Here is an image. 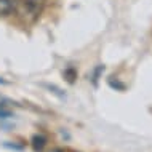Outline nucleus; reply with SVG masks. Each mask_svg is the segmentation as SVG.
<instances>
[{
  "instance_id": "9d476101",
  "label": "nucleus",
  "mask_w": 152,
  "mask_h": 152,
  "mask_svg": "<svg viewBox=\"0 0 152 152\" xmlns=\"http://www.w3.org/2000/svg\"><path fill=\"white\" fill-rule=\"evenodd\" d=\"M50 152H64L63 149H59V147H56V149H51Z\"/></svg>"
},
{
  "instance_id": "f03ea898",
  "label": "nucleus",
  "mask_w": 152,
  "mask_h": 152,
  "mask_svg": "<svg viewBox=\"0 0 152 152\" xmlns=\"http://www.w3.org/2000/svg\"><path fill=\"white\" fill-rule=\"evenodd\" d=\"M18 0H0V16H8L15 13Z\"/></svg>"
},
{
  "instance_id": "423d86ee",
  "label": "nucleus",
  "mask_w": 152,
  "mask_h": 152,
  "mask_svg": "<svg viewBox=\"0 0 152 152\" xmlns=\"http://www.w3.org/2000/svg\"><path fill=\"white\" fill-rule=\"evenodd\" d=\"M3 147L11 151H24V144H15V142H3Z\"/></svg>"
},
{
  "instance_id": "39448f33",
  "label": "nucleus",
  "mask_w": 152,
  "mask_h": 152,
  "mask_svg": "<svg viewBox=\"0 0 152 152\" xmlns=\"http://www.w3.org/2000/svg\"><path fill=\"white\" fill-rule=\"evenodd\" d=\"M102 72H104V66H98V67L93 71L91 80H93V83H94V85H98V79H99V75H101Z\"/></svg>"
},
{
  "instance_id": "0eeeda50",
  "label": "nucleus",
  "mask_w": 152,
  "mask_h": 152,
  "mask_svg": "<svg viewBox=\"0 0 152 152\" xmlns=\"http://www.w3.org/2000/svg\"><path fill=\"white\" fill-rule=\"evenodd\" d=\"M109 85H110V87H112V88H115V90H120V91H123V90H125V85H123V83H120V82H114V79H112V77H110V79H109Z\"/></svg>"
},
{
  "instance_id": "f257e3e1",
  "label": "nucleus",
  "mask_w": 152,
  "mask_h": 152,
  "mask_svg": "<svg viewBox=\"0 0 152 152\" xmlns=\"http://www.w3.org/2000/svg\"><path fill=\"white\" fill-rule=\"evenodd\" d=\"M45 2L47 0H18L15 13L23 19L24 23L31 24L35 23L40 18V15L43 13Z\"/></svg>"
},
{
  "instance_id": "9b49d317",
  "label": "nucleus",
  "mask_w": 152,
  "mask_h": 152,
  "mask_svg": "<svg viewBox=\"0 0 152 152\" xmlns=\"http://www.w3.org/2000/svg\"><path fill=\"white\" fill-rule=\"evenodd\" d=\"M0 83H2V85H7V83H8V82H7V80H3V79H2V77H0Z\"/></svg>"
},
{
  "instance_id": "20e7f679",
  "label": "nucleus",
  "mask_w": 152,
  "mask_h": 152,
  "mask_svg": "<svg viewBox=\"0 0 152 152\" xmlns=\"http://www.w3.org/2000/svg\"><path fill=\"white\" fill-rule=\"evenodd\" d=\"M64 79L67 80V83H74V82H75V79H77V71L74 67H67L64 71Z\"/></svg>"
},
{
  "instance_id": "6e6552de",
  "label": "nucleus",
  "mask_w": 152,
  "mask_h": 152,
  "mask_svg": "<svg viewBox=\"0 0 152 152\" xmlns=\"http://www.w3.org/2000/svg\"><path fill=\"white\" fill-rule=\"evenodd\" d=\"M10 117H13V114H11L10 110L0 107V118H10Z\"/></svg>"
},
{
  "instance_id": "1a4fd4ad",
  "label": "nucleus",
  "mask_w": 152,
  "mask_h": 152,
  "mask_svg": "<svg viewBox=\"0 0 152 152\" xmlns=\"http://www.w3.org/2000/svg\"><path fill=\"white\" fill-rule=\"evenodd\" d=\"M48 88H50V90H53V93H56L59 98H64V93H61V90H59V88H56L55 85H48Z\"/></svg>"
},
{
  "instance_id": "7ed1b4c3",
  "label": "nucleus",
  "mask_w": 152,
  "mask_h": 152,
  "mask_svg": "<svg viewBox=\"0 0 152 152\" xmlns=\"http://www.w3.org/2000/svg\"><path fill=\"white\" fill-rule=\"evenodd\" d=\"M31 144H32L35 152H42L43 147L47 146V138H45L43 134H34L31 139Z\"/></svg>"
}]
</instances>
